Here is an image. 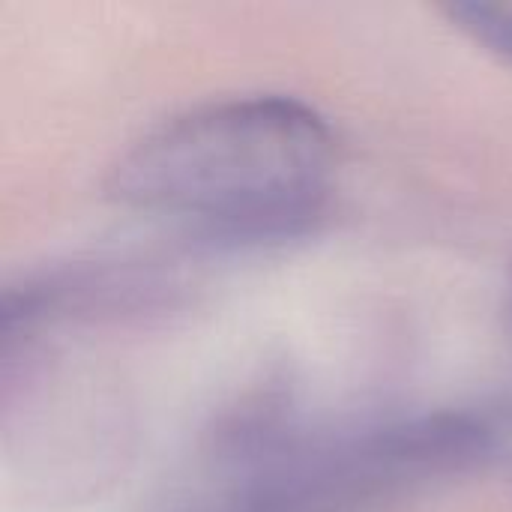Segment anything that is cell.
I'll return each instance as SVG.
<instances>
[{"label":"cell","instance_id":"6da1fadb","mask_svg":"<svg viewBox=\"0 0 512 512\" xmlns=\"http://www.w3.org/2000/svg\"><path fill=\"white\" fill-rule=\"evenodd\" d=\"M330 123L294 96L189 108L141 135L111 168V195L204 237L276 240L309 228L333 189Z\"/></svg>","mask_w":512,"mask_h":512},{"label":"cell","instance_id":"7a4b0ae2","mask_svg":"<svg viewBox=\"0 0 512 512\" xmlns=\"http://www.w3.org/2000/svg\"><path fill=\"white\" fill-rule=\"evenodd\" d=\"M489 432L438 414L363 432L270 468L228 512H348L429 477L459 471L486 450Z\"/></svg>","mask_w":512,"mask_h":512},{"label":"cell","instance_id":"3957f363","mask_svg":"<svg viewBox=\"0 0 512 512\" xmlns=\"http://www.w3.org/2000/svg\"><path fill=\"white\" fill-rule=\"evenodd\" d=\"M447 15L480 45L512 63V6L501 3H450Z\"/></svg>","mask_w":512,"mask_h":512},{"label":"cell","instance_id":"277c9868","mask_svg":"<svg viewBox=\"0 0 512 512\" xmlns=\"http://www.w3.org/2000/svg\"><path fill=\"white\" fill-rule=\"evenodd\" d=\"M510 312H512V279H510Z\"/></svg>","mask_w":512,"mask_h":512}]
</instances>
